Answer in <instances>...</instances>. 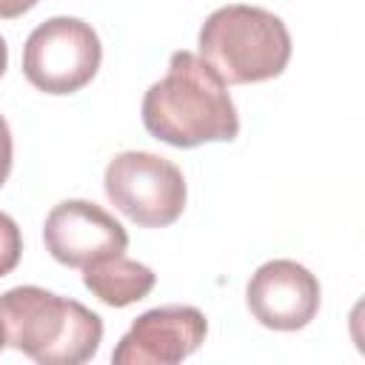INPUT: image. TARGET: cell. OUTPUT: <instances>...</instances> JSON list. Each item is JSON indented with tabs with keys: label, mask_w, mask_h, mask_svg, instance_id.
<instances>
[{
	"label": "cell",
	"mask_w": 365,
	"mask_h": 365,
	"mask_svg": "<svg viewBox=\"0 0 365 365\" xmlns=\"http://www.w3.org/2000/svg\"><path fill=\"white\" fill-rule=\"evenodd\" d=\"M208 319L194 305H163L140 314L117 342V365H174L205 342Z\"/></svg>",
	"instance_id": "obj_6"
},
{
	"label": "cell",
	"mask_w": 365,
	"mask_h": 365,
	"mask_svg": "<svg viewBox=\"0 0 365 365\" xmlns=\"http://www.w3.org/2000/svg\"><path fill=\"white\" fill-rule=\"evenodd\" d=\"M143 125L174 148L231 143L240 134V117L225 80L194 51L171 54L165 77L143 97Z\"/></svg>",
	"instance_id": "obj_1"
},
{
	"label": "cell",
	"mask_w": 365,
	"mask_h": 365,
	"mask_svg": "<svg viewBox=\"0 0 365 365\" xmlns=\"http://www.w3.org/2000/svg\"><path fill=\"white\" fill-rule=\"evenodd\" d=\"M40 0H0V20H14L23 17L26 11H31Z\"/></svg>",
	"instance_id": "obj_12"
},
{
	"label": "cell",
	"mask_w": 365,
	"mask_h": 365,
	"mask_svg": "<svg viewBox=\"0 0 365 365\" xmlns=\"http://www.w3.org/2000/svg\"><path fill=\"white\" fill-rule=\"evenodd\" d=\"M46 251L68 268H86L94 259L123 254L128 248V234L106 208L88 200L57 202L43 222Z\"/></svg>",
	"instance_id": "obj_7"
},
{
	"label": "cell",
	"mask_w": 365,
	"mask_h": 365,
	"mask_svg": "<svg viewBox=\"0 0 365 365\" xmlns=\"http://www.w3.org/2000/svg\"><path fill=\"white\" fill-rule=\"evenodd\" d=\"M200 57L225 80L248 86L279 77L291 60V34L285 23L259 6H222L211 11L197 37Z\"/></svg>",
	"instance_id": "obj_3"
},
{
	"label": "cell",
	"mask_w": 365,
	"mask_h": 365,
	"mask_svg": "<svg viewBox=\"0 0 365 365\" xmlns=\"http://www.w3.org/2000/svg\"><path fill=\"white\" fill-rule=\"evenodd\" d=\"M106 197L111 205L143 228H165L180 220L185 208L182 171L151 151H123L103 174Z\"/></svg>",
	"instance_id": "obj_4"
},
{
	"label": "cell",
	"mask_w": 365,
	"mask_h": 365,
	"mask_svg": "<svg viewBox=\"0 0 365 365\" xmlns=\"http://www.w3.org/2000/svg\"><path fill=\"white\" fill-rule=\"evenodd\" d=\"M6 348V336H3V328H0V351Z\"/></svg>",
	"instance_id": "obj_14"
},
{
	"label": "cell",
	"mask_w": 365,
	"mask_h": 365,
	"mask_svg": "<svg viewBox=\"0 0 365 365\" xmlns=\"http://www.w3.org/2000/svg\"><path fill=\"white\" fill-rule=\"evenodd\" d=\"M245 302L259 325L299 331L319 311V279L294 259H271L251 274Z\"/></svg>",
	"instance_id": "obj_8"
},
{
	"label": "cell",
	"mask_w": 365,
	"mask_h": 365,
	"mask_svg": "<svg viewBox=\"0 0 365 365\" xmlns=\"http://www.w3.org/2000/svg\"><path fill=\"white\" fill-rule=\"evenodd\" d=\"M23 254V234L17 228V222L0 211V277L11 274L20 262Z\"/></svg>",
	"instance_id": "obj_10"
},
{
	"label": "cell",
	"mask_w": 365,
	"mask_h": 365,
	"mask_svg": "<svg viewBox=\"0 0 365 365\" xmlns=\"http://www.w3.org/2000/svg\"><path fill=\"white\" fill-rule=\"evenodd\" d=\"M103 60L97 31L80 17H48L23 46V74L46 94H74L86 88Z\"/></svg>",
	"instance_id": "obj_5"
},
{
	"label": "cell",
	"mask_w": 365,
	"mask_h": 365,
	"mask_svg": "<svg viewBox=\"0 0 365 365\" xmlns=\"http://www.w3.org/2000/svg\"><path fill=\"white\" fill-rule=\"evenodd\" d=\"M157 282V274L123 254H111L103 259H94L83 268V285L106 305L111 308H125L131 302H140L143 297L151 294Z\"/></svg>",
	"instance_id": "obj_9"
},
{
	"label": "cell",
	"mask_w": 365,
	"mask_h": 365,
	"mask_svg": "<svg viewBox=\"0 0 365 365\" xmlns=\"http://www.w3.org/2000/svg\"><path fill=\"white\" fill-rule=\"evenodd\" d=\"M11 154H14L11 131H9L6 117L0 114V185H3V182L9 180V174H11Z\"/></svg>",
	"instance_id": "obj_11"
},
{
	"label": "cell",
	"mask_w": 365,
	"mask_h": 365,
	"mask_svg": "<svg viewBox=\"0 0 365 365\" xmlns=\"http://www.w3.org/2000/svg\"><path fill=\"white\" fill-rule=\"evenodd\" d=\"M6 66H9V46H6V40L0 37V77L6 74Z\"/></svg>",
	"instance_id": "obj_13"
},
{
	"label": "cell",
	"mask_w": 365,
	"mask_h": 365,
	"mask_svg": "<svg viewBox=\"0 0 365 365\" xmlns=\"http://www.w3.org/2000/svg\"><path fill=\"white\" fill-rule=\"evenodd\" d=\"M0 328L6 345L40 365L88 362L103 342L100 314L40 285H17L0 294Z\"/></svg>",
	"instance_id": "obj_2"
}]
</instances>
